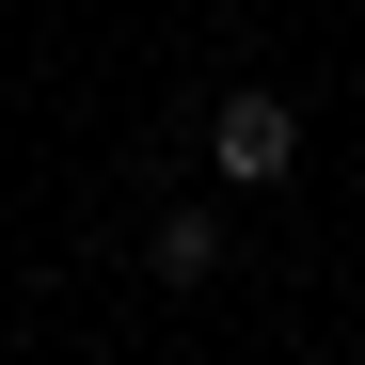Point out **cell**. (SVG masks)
Returning <instances> with one entry per match:
<instances>
[{
	"label": "cell",
	"mask_w": 365,
	"mask_h": 365,
	"mask_svg": "<svg viewBox=\"0 0 365 365\" xmlns=\"http://www.w3.org/2000/svg\"><path fill=\"white\" fill-rule=\"evenodd\" d=\"M207 159H222V191H286V175H302V96H255V80H238L207 111Z\"/></svg>",
	"instance_id": "6da1fadb"
},
{
	"label": "cell",
	"mask_w": 365,
	"mask_h": 365,
	"mask_svg": "<svg viewBox=\"0 0 365 365\" xmlns=\"http://www.w3.org/2000/svg\"><path fill=\"white\" fill-rule=\"evenodd\" d=\"M0 365H16V334H0Z\"/></svg>",
	"instance_id": "3957f363"
},
{
	"label": "cell",
	"mask_w": 365,
	"mask_h": 365,
	"mask_svg": "<svg viewBox=\"0 0 365 365\" xmlns=\"http://www.w3.org/2000/svg\"><path fill=\"white\" fill-rule=\"evenodd\" d=\"M143 270H159V286H207V270H222V222H207V207L143 222Z\"/></svg>",
	"instance_id": "7a4b0ae2"
}]
</instances>
